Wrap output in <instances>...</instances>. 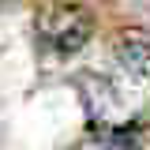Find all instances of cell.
<instances>
[{"label": "cell", "instance_id": "cell-3", "mask_svg": "<svg viewBox=\"0 0 150 150\" xmlns=\"http://www.w3.org/2000/svg\"><path fill=\"white\" fill-rule=\"evenodd\" d=\"M75 150H143V146H139L135 128L124 124V128H90Z\"/></svg>", "mask_w": 150, "mask_h": 150}, {"label": "cell", "instance_id": "cell-4", "mask_svg": "<svg viewBox=\"0 0 150 150\" xmlns=\"http://www.w3.org/2000/svg\"><path fill=\"white\" fill-rule=\"evenodd\" d=\"M0 4H11V0H0Z\"/></svg>", "mask_w": 150, "mask_h": 150}, {"label": "cell", "instance_id": "cell-2", "mask_svg": "<svg viewBox=\"0 0 150 150\" xmlns=\"http://www.w3.org/2000/svg\"><path fill=\"white\" fill-rule=\"evenodd\" d=\"M112 56H116V68L128 79V86H150V38L124 30V34L112 41Z\"/></svg>", "mask_w": 150, "mask_h": 150}, {"label": "cell", "instance_id": "cell-1", "mask_svg": "<svg viewBox=\"0 0 150 150\" xmlns=\"http://www.w3.org/2000/svg\"><path fill=\"white\" fill-rule=\"evenodd\" d=\"M34 26H38V45L56 60L75 56L94 38V15L83 4H49L45 11H38Z\"/></svg>", "mask_w": 150, "mask_h": 150}]
</instances>
